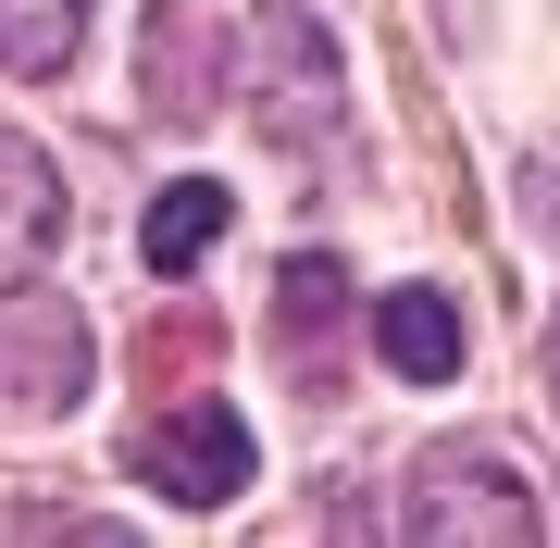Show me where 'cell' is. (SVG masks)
<instances>
[{"label":"cell","instance_id":"ba28073f","mask_svg":"<svg viewBox=\"0 0 560 548\" xmlns=\"http://www.w3.org/2000/svg\"><path fill=\"white\" fill-rule=\"evenodd\" d=\"M50 237H62V175H50L38 138H13V125H0V287L38 275Z\"/></svg>","mask_w":560,"mask_h":548},{"label":"cell","instance_id":"8fae6325","mask_svg":"<svg viewBox=\"0 0 560 548\" xmlns=\"http://www.w3.org/2000/svg\"><path fill=\"white\" fill-rule=\"evenodd\" d=\"M536 374H548V411H560V312H548V349H536Z\"/></svg>","mask_w":560,"mask_h":548},{"label":"cell","instance_id":"7a4b0ae2","mask_svg":"<svg viewBox=\"0 0 560 548\" xmlns=\"http://www.w3.org/2000/svg\"><path fill=\"white\" fill-rule=\"evenodd\" d=\"M88 399V312L62 300V287H0V411H25V424H62V411Z\"/></svg>","mask_w":560,"mask_h":548},{"label":"cell","instance_id":"277c9868","mask_svg":"<svg viewBox=\"0 0 560 548\" xmlns=\"http://www.w3.org/2000/svg\"><path fill=\"white\" fill-rule=\"evenodd\" d=\"M349 325H361L349 263H337V249H300L287 287H275V349H287V374H300L312 399H337V386H349Z\"/></svg>","mask_w":560,"mask_h":548},{"label":"cell","instance_id":"5b68a950","mask_svg":"<svg viewBox=\"0 0 560 548\" xmlns=\"http://www.w3.org/2000/svg\"><path fill=\"white\" fill-rule=\"evenodd\" d=\"M249 101H261V125H275V138H324V125H337V50H324V25L312 13H249Z\"/></svg>","mask_w":560,"mask_h":548},{"label":"cell","instance_id":"30bf717a","mask_svg":"<svg viewBox=\"0 0 560 548\" xmlns=\"http://www.w3.org/2000/svg\"><path fill=\"white\" fill-rule=\"evenodd\" d=\"M88 13H101V0H0V62H13V75H75Z\"/></svg>","mask_w":560,"mask_h":548},{"label":"cell","instance_id":"8992f818","mask_svg":"<svg viewBox=\"0 0 560 548\" xmlns=\"http://www.w3.org/2000/svg\"><path fill=\"white\" fill-rule=\"evenodd\" d=\"M138 75H150V113L162 125H212L224 113V38H212V25L200 13H187V0H162V13L138 25Z\"/></svg>","mask_w":560,"mask_h":548},{"label":"cell","instance_id":"3957f363","mask_svg":"<svg viewBox=\"0 0 560 548\" xmlns=\"http://www.w3.org/2000/svg\"><path fill=\"white\" fill-rule=\"evenodd\" d=\"M125 474H138L150 499H175V511H224V499L261 474V448H249V424H237L224 399H187V411H162V424H138Z\"/></svg>","mask_w":560,"mask_h":548},{"label":"cell","instance_id":"9c48e42d","mask_svg":"<svg viewBox=\"0 0 560 548\" xmlns=\"http://www.w3.org/2000/svg\"><path fill=\"white\" fill-rule=\"evenodd\" d=\"M224 224H237V200H224L212 175H175V187L150 200V224H138V263H150V275H200V249L224 237Z\"/></svg>","mask_w":560,"mask_h":548},{"label":"cell","instance_id":"52a82bcc","mask_svg":"<svg viewBox=\"0 0 560 548\" xmlns=\"http://www.w3.org/2000/svg\"><path fill=\"white\" fill-rule=\"evenodd\" d=\"M361 337H374V362L399 374V386H448V374H460V312H448V287H386V300L361 312Z\"/></svg>","mask_w":560,"mask_h":548},{"label":"cell","instance_id":"6da1fadb","mask_svg":"<svg viewBox=\"0 0 560 548\" xmlns=\"http://www.w3.org/2000/svg\"><path fill=\"white\" fill-rule=\"evenodd\" d=\"M399 536H423V548H486V536L523 548V536H548V511H536V487H523V462L499 436H436L411 499H399Z\"/></svg>","mask_w":560,"mask_h":548}]
</instances>
